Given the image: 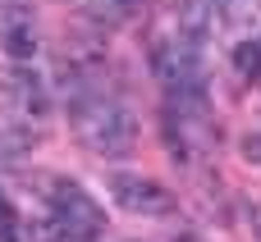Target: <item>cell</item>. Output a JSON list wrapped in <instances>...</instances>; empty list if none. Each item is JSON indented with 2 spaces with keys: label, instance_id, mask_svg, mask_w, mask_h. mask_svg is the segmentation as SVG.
I'll return each instance as SVG.
<instances>
[{
  "label": "cell",
  "instance_id": "4",
  "mask_svg": "<svg viewBox=\"0 0 261 242\" xmlns=\"http://www.w3.org/2000/svg\"><path fill=\"white\" fill-rule=\"evenodd\" d=\"M0 50L18 64H28L41 50V27L28 0H0Z\"/></svg>",
  "mask_w": 261,
  "mask_h": 242
},
{
  "label": "cell",
  "instance_id": "3",
  "mask_svg": "<svg viewBox=\"0 0 261 242\" xmlns=\"http://www.w3.org/2000/svg\"><path fill=\"white\" fill-rule=\"evenodd\" d=\"M106 188H110V201H115L119 210H128V215L165 220V215L179 210V197H174L165 183L147 178V174H128V169H119V174L106 178Z\"/></svg>",
  "mask_w": 261,
  "mask_h": 242
},
{
  "label": "cell",
  "instance_id": "8",
  "mask_svg": "<svg viewBox=\"0 0 261 242\" xmlns=\"http://www.w3.org/2000/svg\"><path fill=\"white\" fill-rule=\"evenodd\" d=\"M216 14L225 27H252L261 18V0H216Z\"/></svg>",
  "mask_w": 261,
  "mask_h": 242
},
{
  "label": "cell",
  "instance_id": "2",
  "mask_svg": "<svg viewBox=\"0 0 261 242\" xmlns=\"http://www.w3.org/2000/svg\"><path fill=\"white\" fill-rule=\"evenodd\" d=\"M46 210H50V233L60 242H96L106 229L101 201L73 178H55L46 188Z\"/></svg>",
  "mask_w": 261,
  "mask_h": 242
},
{
  "label": "cell",
  "instance_id": "11",
  "mask_svg": "<svg viewBox=\"0 0 261 242\" xmlns=\"http://www.w3.org/2000/svg\"><path fill=\"white\" fill-rule=\"evenodd\" d=\"M0 242H23V229H18V210L14 201L0 192Z\"/></svg>",
  "mask_w": 261,
  "mask_h": 242
},
{
  "label": "cell",
  "instance_id": "1",
  "mask_svg": "<svg viewBox=\"0 0 261 242\" xmlns=\"http://www.w3.org/2000/svg\"><path fill=\"white\" fill-rule=\"evenodd\" d=\"M64 105H69V128L78 133V142L92 156L119 160V156H128L138 146V119H133V110L115 92H106L96 78L73 73Z\"/></svg>",
  "mask_w": 261,
  "mask_h": 242
},
{
  "label": "cell",
  "instance_id": "10",
  "mask_svg": "<svg viewBox=\"0 0 261 242\" xmlns=\"http://www.w3.org/2000/svg\"><path fill=\"white\" fill-rule=\"evenodd\" d=\"M133 9H138V0H87V14H92L96 23H106V27L124 23Z\"/></svg>",
  "mask_w": 261,
  "mask_h": 242
},
{
  "label": "cell",
  "instance_id": "7",
  "mask_svg": "<svg viewBox=\"0 0 261 242\" xmlns=\"http://www.w3.org/2000/svg\"><path fill=\"white\" fill-rule=\"evenodd\" d=\"M234 73H239L243 82L261 87V37H252V41H239V46H234Z\"/></svg>",
  "mask_w": 261,
  "mask_h": 242
},
{
  "label": "cell",
  "instance_id": "9",
  "mask_svg": "<svg viewBox=\"0 0 261 242\" xmlns=\"http://www.w3.org/2000/svg\"><path fill=\"white\" fill-rule=\"evenodd\" d=\"M32 142H37V137H32V128H28V124H0V160L23 156Z\"/></svg>",
  "mask_w": 261,
  "mask_h": 242
},
{
  "label": "cell",
  "instance_id": "6",
  "mask_svg": "<svg viewBox=\"0 0 261 242\" xmlns=\"http://www.w3.org/2000/svg\"><path fill=\"white\" fill-rule=\"evenodd\" d=\"M211 23H216V0H179V14H174V32L193 46H206L211 37Z\"/></svg>",
  "mask_w": 261,
  "mask_h": 242
},
{
  "label": "cell",
  "instance_id": "5",
  "mask_svg": "<svg viewBox=\"0 0 261 242\" xmlns=\"http://www.w3.org/2000/svg\"><path fill=\"white\" fill-rule=\"evenodd\" d=\"M5 87H9V96H14V105H18V114H28V119H41L46 110H50V96H46V82L28 69V64H18V69H9V78H5Z\"/></svg>",
  "mask_w": 261,
  "mask_h": 242
}]
</instances>
